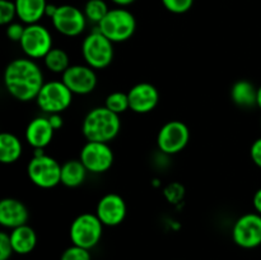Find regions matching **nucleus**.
<instances>
[{
    "label": "nucleus",
    "instance_id": "nucleus-1",
    "mask_svg": "<svg viewBox=\"0 0 261 260\" xmlns=\"http://www.w3.org/2000/svg\"><path fill=\"white\" fill-rule=\"evenodd\" d=\"M4 84L10 96L28 102L37 98L45 81L42 70L32 59H14L5 68Z\"/></svg>",
    "mask_w": 261,
    "mask_h": 260
},
{
    "label": "nucleus",
    "instance_id": "nucleus-2",
    "mask_svg": "<svg viewBox=\"0 0 261 260\" xmlns=\"http://www.w3.org/2000/svg\"><path fill=\"white\" fill-rule=\"evenodd\" d=\"M121 127L119 115L107 107H94L86 115L82 124V133L87 142L110 143L117 137Z\"/></svg>",
    "mask_w": 261,
    "mask_h": 260
},
{
    "label": "nucleus",
    "instance_id": "nucleus-3",
    "mask_svg": "<svg viewBox=\"0 0 261 260\" xmlns=\"http://www.w3.org/2000/svg\"><path fill=\"white\" fill-rule=\"evenodd\" d=\"M97 30L111 42H124L133 37L137 30V20L133 13L119 7L110 9L106 17L97 24Z\"/></svg>",
    "mask_w": 261,
    "mask_h": 260
},
{
    "label": "nucleus",
    "instance_id": "nucleus-4",
    "mask_svg": "<svg viewBox=\"0 0 261 260\" xmlns=\"http://www.w3.org/2000/svg\"><path fill=\"white\" fill-rule=\"evenodd\" d=\"M82 54L87 65L93 69H105L114 60V42L96 30L83 40Z\"/></svg>",
    "mask_w": 261,
    "mask_h": 260
},
{
    "label": "nucleus",
    "instance_id": "nucleus-5",
    "mask_svg": "<svg viewBox=\"0 0 261 260\" xmlns=\"http://www.w3.org/2000/svg\"><path fill=\"white\" fill-rule=\"evenodd\" d=\"M30 180L41 189H51L61 183V165L50 155L36 153L27 166Z\"/></svg>",
    "mask_w": 261,
    "mask_h": 260
},
{
    "label": "nucleus",
    "instance_id": "nucleus-6",
    "mask_svg": "<svg viewBox=\"0 0 261 260\" xmlns=\"http://www.w3.org/2000/svg\"><path fill=\"white\" fill-rule=\"evenodd\" d=\"M103 233V223L96 214L83 213L76 217L70 226V240L73 245L93 249L101 240Z\"/></svg>",
    "mask_w": 261,
    "mask_h": 260
},
{
    "label": "nucleus",
    "instance_id": "nucleus-7",
    "mask_svg": "<svg viewBox=\"0 0 261 260\" xmlns=\"http://www.w3.org/2000/svg\"><path fill=\"white\" fill-rule=\"evenodd\" d=\"M73 101V93L63 83V81H53L43 84L36 102L46 114H61Z\"/></svg>",
    "mask_w": 261,
    "mask_h": 260
},
{
    "label": "nucleus",
    "instance_id": "nucleus-8",
    "mask_svg": "<svg viewBox=\"0 0 261 260\" xmlns=\"http://www.w3.org/2000/svg\"><path fill=\"white\" fill-rule=\"evenodd\" d=\"M190 139L188 125L178 120H172L163 125L157 135V145L166 154H176L185 149Z\"/></svg>",
    "mask_w": 261,
    "mask_h": 260
},
{
    "label": "nucleus",
    "instance_id": "nucleus-9",
    "mask_svg": "<svg viewBox=\"0 0 261 260\" xmlns=\"http://www.w3.org/2000/svg\"><path fill=\"white\" fill-rule=\"evenodd\" d=\"M19 43L27 58L41 59L53 48V36L47 28L38 23L28 24Z\"/></svg>",
    "mask_w": 261,
    "mask_h": 260
},
{
    "label": "nucleus",
    "instance_id": "nucleus-10",
    "mask_svg": "<svg viewBox=\"0 0 261 260\" xmlns=\"http://www.w3.org/2000/svg\"><path fill=\"white\" fill-rule=\"evenodd\" d=\"M232 239L242 249H255L261 245V214L247 213L240 217L232 228Z\"/></svg>",
    "mask_w": 261,
    "mask_h": 260
},
{
    "label": "nucleus",
    "instance_id": "nucleus-11",
    "mask_svg": "<svg viewBox=\"0 0 261 260\" xmlns=\"http://www.w3.org/2000/svg\"><path fill=\"white\" fill-rule=\"evenodd\" d=\"M53 25L59 33L66 37L79 36L87 25V18L84 12L70 4L59 5L55 14L51 17Z\"/></svg>",
    "mask_w": 261,
    "mask_h": 260
},
{
    "label": "nucleus",
    "instance_id": "nucleus-12",
    "mask_svg": "<svg viewBox=\"0 0 261 260\" xmlns=\"http://www.w3.org/2000/svg\"><path fill=\"white\" fill-rule=\"evenodd\" d=\"M79 160L88 172L103 173L114 165V152L109 143L87 142L82 148Z\"/></svg>",
    "mask_w": 261,
    "mask_h": 260
},
{
    "label": "nucleus",
    "instance_id": "nucleus-13",
    "mask_svg": "<svg viewBox=\"0 0 261 260\" xmlns=\"http://www.w3.org/2000/svg\"><path fill=\"white\" fill-rule=\"evenodd\" d=\"M63 83L73 94H89L97 86V75L89 65H70L63 73Z\"/></svg>",
    "mask_w": 261,
    "mask_h": 260
},
{
    "label": "nucleus",
    "instance_id": "nucleus-14",
    "mask_svg": "<svg viewBox=\"0 0 261 260\" xmlns=\"http://www.w3.org/2000/svg\"><path fill=\"white\" fill-rule=\"evenodd\" d=\"M126 203L119 194H106L99 199L96 208V216L103 226L115 227L124 222L126 217Z\"/></svg>",
    "mask_w": 261,
    "mask_h": 260
},
{
    "label": "nucleus",
    "instance_id": "nucleus-15",
    "mask_svg": "<svg viewBox=\"0 0 261 260\" xmlns=\"http://www.w3.org/2000/svg\"><path fill=\"white\" fill-rule=\"evenodd\" d=\"M130 110L137 114H148L157 107L160 101L158 89L150 83H138L127 92Z\"/></svg>",
    "mask_w": 261,
    "mask_h": 260
},
{
    "label": "nucleus",
    "instance_id": "nucleus-16",
    "mask_svg": "<svg viewBox=\"0 0 261 260\" xmlns=\"http://www.w3.org/2000/svg\"><path fill=\"white\" fill-rule=\"evenodd\" d=\"M28 209L20 200L14 198H5L0 201V224L7 228L14 229L27 224Z\"/></svg>",
    "mask_w": 261,
    "mask_h": 260
},
{
    "label": "nucleus",
    "instance_id": "nucleus-17",
    "mask_svg": "<svg viewBox=\"0 0 261 260\" xmlns=\"http://www.w3.org/2000/svg\"><path fill=\"white\" fill-rule=\"evenodd\" d=\"M54 127L47 117H35L25 127V140L36 149L47 147L54 138Z\"/></svg>",
    "mask_w": 261,
    "mask_h": 260
},
{
    "label": "nucleus",
    "instance_id": "nucleus-18",
    "mask_svg": "<svg viewBox=\"0 0 261 260\" xmlns=\"http://www.w3.org/2000/svg\"><path fill=\"white\" fill-rule=\"evenodd\" d=\"M17 17L25 24H36L46 15V0H14Z\"/></svg>",
    "mask_w": 261,
    "mask_h": 260
},
{
    "label": "nucleus",
    "instance_id": "nucleus-19",
    "mask_svg": "<svg viewBox=\"0 0 261 260\" xmlns=\"http://www.w3.org/2000/svg\"><path fill=\"white\" fill-rule=\"evenodd\" d=\"M9 236L15 254H30V252L33 251L36 244H37V235H36L35 229L28 226V224L12 229Z\"/></svg>",
    "mask_w": 261,
    "mask_h": 260
},
{
    "label": "nucleus",
    "instance_id": "nucleus-20",
    "mask_svg": "<svg viewBox=\"0 0 261 260\" xmlns=\"http://www.w3.org/2000/svg\"><path fill=\"white\" fill-rule=\"evenodd\" d=\"M231 98L237 106L245 109L257 106V88L251 82L242 79L232 86Z\"/></svg>",
    "mask_w": 261,
    "mask_h": 260
},
{
    "label": "nucleus",
    "instance_id": "nucleus-21",
    "mask_svg": "<svg viewBox=\"0 0 261 260\" xmlns=\"http://www.w3.org/2000/svg\"><path fill=\"white\" fill-rule=\"evenodd\" d=\"M87 168L81 160H69L61 165V184L66 188H78L84 183Z\"/></svg>",
    "mask_w": 261,
    "mask_h": 260
},
{
    "label": "nucleus",
    "instance_id": "nucleus-22",
    "mask_svg": "<svg viewBox=\"0 0 261 260\" xmlns=\"http://www.w3.org/2000/svg\"><path fill=\"white\" fill-rule=\"evenodd\" d=\"M23 152V145L19 138L12 133L0 134V161L5 165L17 162Z\"/></svg>",
    "mask_w": 261,
    "mask_h": 260
},
{
    "label": "nucleus",
    "instance_id": "nucleus-23",
    "mask_svg": "<svg viewBox=\"0 0 261 260\" xmlns=\"http://www.w3.org/2000/svg\"><path fill=\"white\" fill-rule=\"evenodd\" d=\"M43 61H45V66L48 70L58 74H63L70 66L68 54L63 48L58 47L51 48L47 55L43 58Z\"/></svg>",
    "mask_w": 261,
    "mask_h": 260
},
{
    "label": "nucleus",
    "instance_id": "nucleus-24",
    "mask_svg": "<svg viewBox=\"0 0 261 260\" xmlns=\"http://www.w3.org/2000/svg\"><path fill=\"white\" fill-rule=\"evenodd\" d=\"M83 12L87 20L98 24V23L106 17V14L110 12V9L105 0H88V2L86 3V5H84Z\"/></svg>",
    "mask_w": 261,
    "mask_h": 260
},
{
    "label": "nucleus",
    "instance_id": "nucleus-25",
    "mask_svg": "<svg viewBox=\"0 0 261 260\" xmlns=\"http://www.w3.org/2000/svg\"><path fill=\"white\" fill-rule=\"evenodd\" d=\"M105 107H107L110 111L115 112L117 115L122 114V112L130 109L127 93H124V92H112V93L107 96Z\"/></svg>",
    "mask_w": 261,
    "mask_h": 260
},
{
    "label": "nucleus",
    "instance_id": "nucleus-26",
    "mask_svg": "<svg viewBox=\"0 0 261 260\" xmlns=\"http://www.w3.org/2000/svg\"><path fill=\"white\" fill-rule=\"evenodd\" d=\"M15 17H17L15 3L10 0H0V24H10Z\"/></svg>",
    "mask_w": 261,
    "mask_h": 260
},
{
    "label": "nucleus",
    "instance_id": "nucleus-27",
    "mask_svg": "<svg viewBox=\"0 0 261 260\" xmlns=\"http://www.w3.org/2000/svg\"><path fill=\"white\" fill-rule=\"evenodd\" d=\"M60 260H92V256L88 249L71 245L70 247L64 250Z\"/></svg>",
    "mask_w": 261,
    "mask_h": 260
},
{
    "label": "nucleus",
    "instance_id": "nucleus-28",
    "mask_svg": "<svg viewBox=\"0 0 261 260\" xmlns=\"http://www.w3.org/2000/svg\"><path fill=\"white\" fill-rule=\"evenodd\" d=\"M163 7L175 14H184L193 8L194 0H161Z\"/></svg>",
    "mask_w": 261,
    "mask_h": 260
},
{
    "label": "nucleus",
    "instance_id": "nucleus-29",
    "mask_svg": "<svg viewBox=\"0 0 261 260\" xmlns=\"http://www.w3.org/2000/svg\"><path fill=\"white\" fill-rule=\"evenodd\" d=\"M14 254L10 236L7 232L0 233V260H9L10 256Z\"/></svg>",
    "mask_w": 261,
    "mask_h": 260
},
{
    "label": "nucleus",
    "instance_id": "nucleus-30",
    "mask_svg": "<svg viewBox=\"0 0 261 260\" xmlns=\"http://www.w3.org/2000/svg\"><path fill=\"white\" fill-rule=\"evenodd\" d=\"M25 27L20 23H10L7 25V36L10 41H14V42H20L23 37V33H24Z\"/></svg>",
    "mask_w": 261,
    "mask_h": 260
},
{
    "label": "nucleus",
    "instance_id": "nucleus-31",
    "mask_svg": "<svg viewBox=\"0 0 261 260\" xmlns=\"http://www.w3.org/2000/svg\"><path fill=\"white\" fill-rule=\"evenodd\" d=\"M250 155H251V160L254 161L255 165L261 168V138L252 143L251 149H250Z\"/></svg>",
    "mask_w": 261,
    "mask_h": 260
},
{
    "label": "nucleus",
    "instance_id": "nucleus-32",
    "mask_svg": "<svg viewBox=\"0 0 261 260\" xmlns=\"http://www.w3.org/2000/svg\"><path fill=\"white\" fill-rule=\"evenodd\" d=\"M48 121H50V124H51V126L54 127V130H59V129H61V127H63V124H64V121H63V117H61V115L60 114H51V115H48Z\"/></svg>",
    "mask_w": 261,
    "mask_h": 260
},
{
    "label": "nucleus",
    "instance_id": "nucleus-33",
    "mask_svg": "<svg viewBox=\"0 0 261 260\" xmlns=\"http://www.w3.org/2000/svg\"><path fill=\"white\" fill-rule=\"evenodd\" d=\"M252 204H254V208L256 211V213L261 214V189L255 193L254 199H252Z\"/></svg>",
    "mask_w": 261,
    "mask_h": 260
},
{
    "label": "nucleus",
    "instance_id": "nucleus-34",
    "mask_svg": "<svg viewBox=\"0 0 261 260\" xmlns=\"http://www.w3.org/2000/svg\"><path fill=\"white\" fill-rule=\"evenodd\" d=\"M111 2L115 3V4H116L117 7L125 8V7H127V5L133 4V3H134L135 0H111Z\"/></svg>",
    "mask_w": 261,
    "mask_h": 260
},
{
    "label": "nucleus",
    "instance_id": "nucleus-35",
    "mask_svg": "<svg viewBox=\"0 0 261 260\" xmlns=\"http://www.w3.org/2000/svg\"><path fill=\"white\" fill-rule=\"evenodd\" d=\"M257 106L261 109V86L257 88Z\"/></svg>",
    "mask_w": 261,
    "mask_h": 260
}]
</instances>
